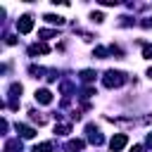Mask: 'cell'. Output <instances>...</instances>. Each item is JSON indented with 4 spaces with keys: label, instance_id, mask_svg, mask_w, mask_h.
Here are the masks:
<instances>
[{
    "label": "cell",
    "instance_id": "obj_1",
    "mask_svg": "<svg viewBox=\"0 0 152 152\" xmlns=\"http://www.w3.org/2000/svg\"><path fill=\"white\" fill-rule=\"evenodd\" d=\"M124 81H126V74H124V71H114V69H109V71L104 74V78H102V83H104L107 88H119Z\"/></svg>",
    "mask_w": 152,
    "mask_h": 152
},
{
    "label": "cell",
    "instance_id": "obj_2",
    "mask_svg": "<svg viewBox=\"0 0 152 152\" xmlns=\"http://www.w3.org/2000/svg\"><path fill=\"white\" fill-rule=\"evenodd\" d=\"M126 142H128V135H126V133H116V135L109 140V147H112V152H119V150L126 147Z\"/></svg>",
    "mask_w": 152,
    "mask_h": 152
},
{
    "label": "cell",
    "instance_id": "obj_3",
    "mask_svg": "<svg viewBox=\"0 0 152 152\" xmlns=\"http://www.w3.org/2000/svg\"><path fill=\"white\" fill-rule=\"evenodd\" d=\"M31 28H33V17H31V14L19 17V21H17V31H19V33H28Z\"/></svg>",
    "mask_w": 152,
    "mask_h": 152
},
{
    "label": "cell",
    "instance_id": "obj_4",
    "mask_svg": "<svg viewBox=\"0 0 152 152\" xmlns=\"http://www.w3.org/2000/svg\"><path fill=\"white\" fill-rule=\"evenodd\" d=\"M86 133H88V140H90L93 145H102V142H104V138H102V135L97 133V128H95L93 124H90V126L86 128Z\"/></svg>",
    "mask_w": 152,
    "mask_h": 152
},
{
    "label": "cell",
    "instance_id": "obj_5",
    "mask_svg": "<svg viewBox=\"0 0 152 152\" xmlns=\"http://www.w3.org/2000/svg\"><path fill=\"white\" fill-rule=\"evenodd\" d=\"M45 52H50V45H48V43H33V45L28 48V55H31V57H36V55H45Z\"/></svg>",
    "mask_w": 152,
    "mask_h": 152
},
{
    "label": "cell",
    "instance_id": "obj_6",
    "mask_svg": "<svg viewBox=\"0 0 152 152\" xmlns=\"http://www.w3.org/2000/svg\"><path fill=\"white\" fill-rule=\"evenodd\" d=\"M36 100H38L40 104H50V102H52V93H50L48 88H40V90H36Z\"/></svg>",
    "mask_w": 152,
    "mask_h": 152
},
{
    "label": "cell",
    "instance_id": "obj_7",
    "mask_svg": "<svg viewBox=\"0 0 152 152\" xmlns=\"http://www.w3.org/2000/svg\"><path fill=\"white\" fill-rule=\"evenodd\" d=\"M17 133H19L21 138H33V135H36V128H31V126H26V124H17Z\"/></svg>",
    "mask_w": 152,
    "mask_h": 152
},
{
    "label": "cell",
    "instance_id": "obj_8",
    "mask_svg": "<svg viewBox=\"0 0 152 152\" xmlns=\"http://www.w3.org/2000/svg\"><path fill=\"white\" fill-rule=\"evenodd\" d=\"M83 147H86V142L78 140V138H74V140L66 142V150H71V152H78V150H83Z\"/></svg>",
    "mask_w": 152,
    "mask_h": 152
},
{
    "label": "cell",
    "instance_id": "obj_9",
    "mask_svg": "<svg viewBox=\"0 0 152 152\" xmlns=\"http://www.w3.org/2000/svg\"><path fill=\"white\" fill-rule=\"evenodd\" d=\"M5 152H21V142L14 138V140H7L5 142Z\"/></svg>",
    "mask_w": 152,
    "mask_h": 152
},
{
    "label": "cell",
    "instance_id": "obj_10",
    "mask_svg": "<svg viewBox=\"0 0 152 152\" xmlns=\"http://www.w3.org/2000/svg\"><path fill=\"white\" fill-rule=\"evenodd\" d=\"M43 19H45L48 24H57V26H62V24H64V19H62L59 14H45Z\"/></svg>",
    "mask_w": 152,
    "mask_h": 152
},
{
    "label": "cell",
    "instance_id": "obj_11",
    "mask_svg": "<svg viewBox=\"0 0 152 152\" xmlns=\"http://www.w3.org/2000/svg\"><path fill=\"white\" fill-rule=\"evenodd\" d=\"M95 76H97V74H95L93 69H83V71H81V81H86V83H90Z\"/></svg>",
    "mask_w": 152,
    "mask_h": 152
},
{
    "label": "cell",
    "instance_id": "obj_12",
    "mask_svg": "<svg viewBox=\"0 0 152 152\" xmlns=\"http://www.w3.org/2000/svg\"><path fill=\"white\" fill-rule=\"evenodd\" d=\"M38 36H40L43 40H48V38H55L57 31H52V28H43V31H38Z\"/></svg>",
    "mask_w": 152,
    "mask_h": 152
},
{
    "label": "cell",
    "instance_id": "obj_13",
    "mask_svg": "<svg viewBox=\"0 0 152 152\" xmlns=\"http://www.w3.org/2000/svg\"><path fill=\"white\" fill-rule=\"evenodd\" d=\"M69 131H71L69 124H59V126H55V133H57V135H66Z\"/></svg>",
    "mask_w": 152,
    "mask_h": 152
},
{
    "label": "cell",
    "instance_id": "obj_14",
    "mask_svg": "<svg viewBox=\"0 0 152 152\" xmlns=\"http://www.w3.org/2000/svg\"><path fill=\"white\" fill-rule=\"evenodd\" d=\"M33 152H52V142H40L33 147Z\"/></svg>",
    "mask_w": 152,
    "mask_h": 152
},
{
    "label": "cell",
    "instance_id": "obj_15",
    "mask_svg": "<svg viewBox=\"0 0 152 152\" xmlns=\"http://www.w3.org/2000/svg\"><path fill=\"white\" fill-rule=\"evenodd\" d=\"M28 71H31V74H33V76H36V78H38V76H40V74H45V71H43V69H40V66H28Z\"/></svg>",
    "mask_w": 152,
    "mask_h": 152
},
{
    "label": "cell",
    "instance_id": "obj_16",
    "mask_svg": "<svg viewBox=\"0 0 152 152\" xmlns=\"http://www.w3.org/2000/svg\"><path fill=\"white\" fill-rule=\"evenodd\" d=\"M142 57L152 59V45H145V50H142Z\"/></svg>",
    "mask_w": 152,
    "mask_h": 152
},
{
    "label": "cell",
    "instance_id": "obj_17",
    "mask_svg": "<svg viewBox=\"0 0 152 152\" xmlns=\"http://www.w3.org/2000/svg\"><path fill=\"white\" fill-rule=\"evenodd\" d=\"M104 17H102V12H93V21H102Z\"/></svg>",
    "mask_w": 152,
    "mask_h": 152
},
{
    "label": "cell",
    "instance_id": "obj_18",
    "mask_svg": "<svg viewBox=\"0 0 152 152\" xmlns=\"http://www.w3.org/2000/svg\"><path fill=\"white\" fill-rule=\"evenodd\" d=\"M95 55H97V57H104L107 50H104V48H95Z\"/></svg>",
    "mask_w": 152,
    "mask_h": 152
},
{
    "label": "cell",
    "instance_id": "obj_19",
    "mask_svg": "<svg viewBox=\"0 0 152 152\" xmlns=\"http://www.w3.org/2000/svg\"><path fill=\"white\" fill-rule=\"evenodd\" d=\"M128 152H142V145H133V147H131Z\"/></svg>",
    "mask_w": 152,
    "mask_h": 152
},
{
    "label": "cell",
    "instance_id": "obj_20",
    "mask_svg": "<svg viewBox=\"0 0 152 152\" xmlns=\"http://www.w3.org/2000/svg\"><path fill=\"white\" fill-rule=\"evenodd\" d=\"M142 26H152V19H145V21H142Z\"/></svg>",
    "mask_w": 152,
    "mask_h": 152
},
{
    "label": "cell",
    "instance_id": "obj_21",
    "mask_svg": "<svg viewBox=\"0 0 152 152\" xmlns=\"http://www.w3.org/2000/svg\"><path fill=\"white\" fill-rule=\"evenodd\" d=\"M147 145H150V147H152V133H150V135H147Z\"/></svg>",
    "mask_w": 152,
    "mask_h": 152
},
{
    "label": "cell",
    "instance_id": "obj_22",
    "mask_svg": "<svg viewBox=\"0 0 152 152\" xmlns=\"http://www.w3.org/2000/svg\"><path fill=\"white\" fill-rule=\"evenodd\" d=\"M147 76H150V78H152V66H150V69H147Z\"/></svg>",
    "mask_w": 152,
    "mask_h": 152
}]
</instances>
